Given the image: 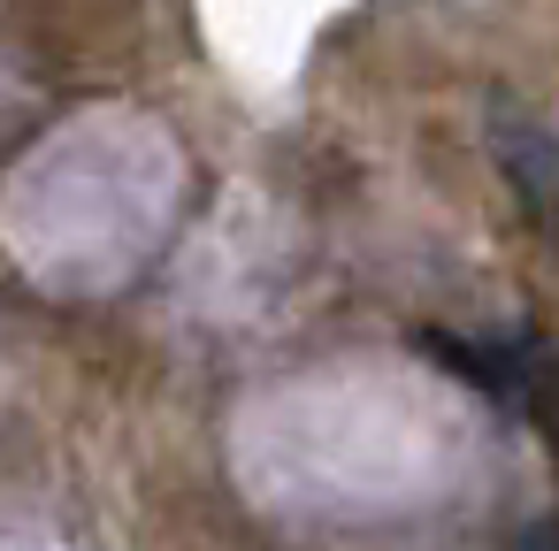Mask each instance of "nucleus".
Returning <instances> with one entry per match:
<instances>
[{"instance_id": "obj_2", "label": "nucleus", "mask_w": 559, "mask_h": 551, "mask_svg": "<svg viewBox=\"0 0 559 551\" xmlns=\"http://www.w3.org/2000/svg\"><path fill=\"white\" fill-rule=\"evenodd\" d=\"M490 154H498V169H506V184H513L528 230L559 253V139H551L536 116H521L513 100H498V116H490Z\"/></svg>"}, {"instance_id": "obj_1", "label": "nucleus", "mask_w": 559, "mask_h": 551, "mask_svg": "<svg viewBox=\"0 0 559 551\" xmlns=\"http://www.w3.org/2000/svg\"><path fill=\"white\" fill-rule=\"evenodd\" d=\"M429 352H437L444 368H460L475 391H490L498 406H513L521 421H536L544 436H559V360H551V345H536V337L467 345V337L429 330Z\"/></svg>"}]
</instances>
